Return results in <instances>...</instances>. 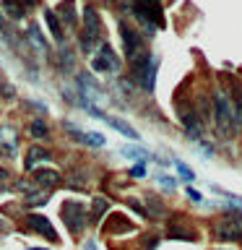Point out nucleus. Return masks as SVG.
Masks as SVG:
<instances>
[{"mask_svg": "<svg viewBox=\"0 0 242 250\" xmlns=\"http://www.w3.org/2000/svg\"><path fill=\"white\" fill-rule=\"evenodd\" d=\"M104 123H107V125H112V128H115L117 133H122V136H128L130 141H138V130H136V128H130L128 123L117 120V117H104Z\"/></svg>", "mask_w": 242, "mask_h": 250, "instance_id": "nucleus-14", "label": "nucleus"}, {"mask_svg": "<svg viewBox=\"0 0 242 250\" xmlns=\"http://www.w3.org/2000/svg\"><path fill=\"white\" fill-rule=\"evenodd\" d=\"M47 198H50V190H42V188H39L37 193H29L26 201H29V206H42Z\"/></svg>", "mask_w": 242, "mask_h": 250, "instance_id": "nucleus-21", "label": "nucleus"}, {"mask_svg": "<svg viewBox=\"0 0 242 250\" xmlns=\"http://www.w3.org/2000/svg\"><path fill=\"white\" fill-rule=\"evenodd\" d=\"M76 83H78V89H81V94L89 102H99V97H101V91H99V86L91 81V76H86V73H81L76 78Z\"/></svg>", "mask_w": 242, "mask_h": 250, "instance_id": "nucleus-9", "label": "nucleus"}, {"mask_svg": "<svg viewBox=\"0 0 242 250\" xmlns=\"http://www.w3.org/2000/svg\"><path fill=\"white\" fill-rule=\"evenodd\" d=\"M219 240H242V214H226L216 222Z\"/></svg>", "mask_w": 242, "mask_h": 250, "instance_id": "nucleus-5", "label": "nucleus"}, {"mask_svg": "<svg viewBox=\"0 0 242 250\" xmlns=\"http://www.w3.org/2000/svg\"><path fill=\"white\" fill-rule=\"evenodd\" d=\"M159 183H161L164 188H169V190H172V188H175V180H172V177H161Z\"/></svg>", "mask_w": 242, "mask_h": 250, "instance_id": "nucleus-28", "label": "nucleus"}, {"mask_svg": "<svg viewBox=\"0 0 242 250\" xmlns=\"http://www.w3.org/2000/svg\"><path fill=\"white\" fill-rule=\"evenodd\" d=\"M214 120H216V130L222 138H232L237 125H234V112H232V102L224 91L214 94Z\"/></svg>", "mask_w": 242, "mask_h": 250, "instance_id": "nucleus-1", "label": "nucleus"}, {"mask_svg": "<svg viewBox=\"0 0 242 250\" xmlns=\"http://www.w3.org/2000/svg\"><path fill=\"white\" fill-rule=\"evenodd\" d=\"M91 68L97 73H117L120 70V60H117V55L109 44H99V50L91 60Z\"/></svg>", "mask_w": 242, "mask_h": 250, "instance_id": "nucleus-4", "label": "nucleus"}, {"mask_svg": "<svg viewBox=\"0 0 242 250\" xmlns=\"http://www.w3.org/2000/svg\"><path fill=\"white\" fill-rule=\"evenodd\" d=\"M0 94H5V97H16V89L11 83H3V86H0Z\"/></svg>", "mask_w": 242, "mask_h": 250, "instance_id": "nucleus-27", "label": "nucleus"}, {"mask_svg": "<svg viewBox=\"0 0 242 250\" xmlns=\"http://www.w3.org/2000/svg\"><path fill=\"white\" fill-rule=\"evenodd\" d=\"M234 99H237V102H234V109H232V112H234V125H240L242 123V91H237V97H234Z\"/></svg>", "mask_w": 242, "mask_h": 250, "instance_id": "nucleus-23", "label": "nucleus"}, {"mask_svg": "<svg viewBox=\"0 0 242 250\" xmlns=\"http://www.w3.org/2000/svg\"><path fill=\"white\" fill-rule=\"evenodd\" d=\"M19 3L23 5V11H29V8H34V5H37V0H19Z\"/></svg>", "mask_w": 242, "mask_h": 250, "instance_id": "nucleus-29", "label": "nucleus"}, {"mask_svg": "<svg viewBox=\"0 0 242 250\" xmlns=\"http://www.w3.org/2000/svg\"><path fill=\"white\" fill-rule=\"evenodd\" d=\"M3 227H5V224H3V222H0V229H3Z\"/></svg>", "mask_w": 242, "mask_h": 250, "instance_id": "nucleus-33", "label": "nucleus"}, {"mask_svg": "<svg viewBox=\"0 0 242 250\" xmlns=\"http://www.w3.org/2000/svg\"><path fill=\"white\" fill-rule=\"evenodd\" d=\"M130 175H133V177H143V175H146V167H143V164H136V167L130 169Z\"/></svg>", "mask_w": 242, "mask_h": 250, "instance_id": "nucleus-26", "label": "nucleus"}, {"mask_svg": "<svg viewBox=\"0 0 242 250\" xmlns=\"http://www.w3.org/2000/svg\"><path fill=\"white\" fill-rule=\"evenodd\" d=\"M180 120H182L185 130L190 133V136H201L203 133V123L195 117V112H190V109H180Z\"/></svg>", "mask_w": 242, "mask_h": 250, "instance_id": "nucleus-13", "label": "nucleus"}, {"mask_svg": "<svg viewBox=\"0 0 242 250\" xmlns=\"http://www.w3.org/2000/svg\"><path fill=\"white\" fill-rule=\"evenodd\" d=\"M99 16L97 11H94L91 5H86V11H83V31H81V50L83 52H91L94 50V44H97V39H99Z\"/></svg>", "mask_w": 242, "mask_h": 250, "instance_id": "nucleus-3", "label": "nucleus"}, {"mask_svg": "<svg viewBox=\"0 0 242 250\" xmlns=\"http://www.w3.org/2000/svg\"><path fill=\"white\" fill-rule=\"evenodd\" d=\"M31 250H44V248H31Z\"/></svg>", "mask_w": 242, "mask_h": 250, "instance_id": "nucleus-32", "label": "nucleus"}, {"mask_svg": "<svg viewBox=\"0 0 242 250\" xmlns=\"http://www.w3.org/2000/svg\"><path fill=\"white\" fill-rule=\"evenodd\" d=\"M26 34H29L26 42L34 47L39 55H47V52H50V47H47V42H44V37H42V31H39L37 23H29V31H26Z\"/></svg>", "mask_w": 242, "mask_h": 250, "instance_id": "nucleus-11", "label": "nucleus"}, {"mask_svg": "<svg viewBox=\"0 0 242 250\" xmlns=\"http://www.w3.org/2000/svg\"><path fill=\"white\" fill-rule=\"evenodd\" d=\"M3 13L8 16V19H21L23 5L19 3V0H3Z\"/></svg>", "mask_w": 242, "mask_h": 250, "instance_id": "nucleus-17", "label": "nucleus"}, {"mask_svg": "<svg viewBox=\"0 0 242 250\" xmlns=\"http://www.w3.org/2000/svg\"><path fill=\"white\" fill-rule=\"evenodd\" d=\"M60 216H62V222L68 224V229L73 234H81V229L86 227V206L78 203V201H65L62 203Z\"/></svg>", "mask_w": 242, "mask_h": 250, "instance_id": "nucleus-2", "label": "nucleus"}, {"mask_svg": "<svg viewBox=\"0 0 242 250\" xmlns=\"http://www.w3.org/2000/svg\"><path fill=\"white\" fill-rule=\"evenodd\" d=\"M177 172H180V177H182V180H187V183H193V180H195L193 169L187 167V164H182V162H177Z\"/></svg>", "mask_w": 242, "mask_h": 250, "instance_id": "nucleus-24", "label": "nucleus"}, {"mask_svg": "<svg viewBox=\"0 0 242 250\" xmlns=\"http://www.w3.org/2000/svg\"><path fill=\"white\" fill-rule=\"evenodd\" d=\"M26 227H29V229H34V232H39V234H44L50 242H58V232H55V227L50 224V219H47V216L29 214L26 216Z\"/></svg>", "mask_w": 242, "mask_h": 250, "instance_id": "nucleus-7", "label": "nucleus"}, {"mask_svg": "<svg viewBox=\"0 0 242 250\" xmlns=\"http://www.w3.org/2000/svg\"><path fill=\"white\" fill-rule=\"evenodd\" d=\"M16 148H19V130L13 125H3L0 128V154L11 159L16 154Z\"/></svg>", "mask_w": 242, "mask_h": 250, "instance_id": "nucleus-6", "label": "nucleus"}, {"mask_svg": "<svg viewBox=\"0 0 242 250\" xmlns=\"http://www.w3.org/2000/svg\"><path fill=\"white\" fill-rule=\"evenodd\" d=\"M5 177H8V172H5L3 167H0V180H5Z\"/></svg>", "mask_w": 242, "mask_h": 250, "instance_id": "nucleus-31", "label": "nucleus"}, {"mask_svg": "<svg viewBox=\"0 0 242 250\" xmlns=\"http://www.w3.org/2000/svg\"><path fill=\"white\" fill-rule=\"evenodd\" d=\"M107 206H109V203H107L104 198H94V206H91V222H99L101 214L107 211Z\"/></svg>", "mask_w": 242, "mask_h": 250, "instance_id": "nucleus-20", "label": "nucleus"}, {"mask_svg": "<svg viewBox=\"0 0 242 250\" xmlns=\"http://www.w3.org/2000/svg\"><path fill=\"white\" fill-rule=\"evenodd\" d=\"M31 183H34L37 188H47V190H50V188H55L60 183V172H55V169H39V172H34V180H31Z\"/></svg>", "mask_w": 242, "mask_h": 250, "instance_id": "nucleus-10", "label": "nucleus"}, {"mask_svg": "<svg viewBox=\"0 0 242 250\" xmlns=\"http://www.w3.org/2000/svg\"><path fill=\"white\" fill-rule=\"evenodd\" d=\"M81 144H86V146H104V136H101V133H94V130H83Z\"/></svg>", "mask_w": 242, "mask_h": 250, "instance_id": "nucleus-19", "label": "nucleus"}, {"mask_svg": "<svg viewBox=\"0 0 242 250\" xmlns=\"http://www.w3.org/2000/svg\"><path fill=\"white\" fill-rule=\"evenodd\" d=\"M60 58H62L60 65L65 68V70H70V65H73V58H70V52H68V50H60Z\"/></svg>", "mask_w": 242, "mask_h": 250, "instance_id": "nucleus-25", "label": "nucleus"}, {"mask_svg": "<svg viewBox=\"0 0 242 250\" xmlns=\"http://www.w3.org/2000/svg\"><path fill=\"white\" fill-rule=\"evenodd\" d=\"M120 34H122V47H125V55L133 60L141 55V37L138 31H133L128 23H120Z\"/></svg>", "mask_w": 242, "mask_h": 250, "instance_id": "nucleus-8", "label": "nucleus"}, {"mask_svg": "<svg viewBox=\"0 0 242 250\" xmlns=\"http://www.w3.org/2000/svg\"><path fill=\"white\" fill-rule=\"evenodd\" d=\"M73 8H76L73 0H65V3L60 5V19L65 21L68 26H76V11H73Z\"/></svg>", "mask_w": 242, "mask_h": 250, "instance_id": "nucleus-16", "label": "nucleus"}, {"mask_svg": "<svg viewBox=\"0 0 242 250\" xmlns=\"http://www.w3.org/2000/svg\"><path fill=\"white\" fill-rule=\"evenodd\" d=\"M42 162H50V151H44V148H39V146H31L29 151H26V162H23V169L31 172L37 167V164H42Z\"/></svg>", "mask_w": 242, "mask_h": 250, "instance_id": "nucleus-12", "label": "nucleus"}, {"mask_svg": "<svg viewBox=\"0 0 242 250\" xmlns=\"http://www.w3.org/2000/svg\"><path fill=\"white\" fill-rule=\"evenodd\" d=\"M31 136H34V138H44V136H47L44 120H34V123H31Z\"/></svg>", "mask_w": 242, "mask_h": 250, "instance_id": "nucleus-22", "label": "nucleus"}, {"mask_svg": "<svg viewBox=\"0 0 242 250\" xmlns=\"http://www.w3.org/2000/svg\"><path fill=\"white\" fill-rule=\"evenodd\" d=\"M122 154H125V156H130V159H141V162L151 156V154L146 151V148H141V146H122Z\"/></svg>", "mask_w": 242, "mask_h": 250, "instance_id": "nucleus-18", "label": "nucleus"}, {"mask_svg": "<svg viewBox=\"0 0 242 250\" xmlns=\"http://www.w3.org/2000/svg\"><path fill=\"white\" fill-rule=\"evenodd\" d=\"M44 21H47V26H50V31H52L55 42H62V29H60L58 16H55L52 11H47V8H44Z\"/></svg>", "mask_w": 242, "mask_h": 250, "instance_id": "nucleus-15", "label": "nucleus"}, {"mask_svg": "<svg viewBox=\"0 0 242 250\" xmlns=\"http://www.w3.org/2000/svg\"><path fill=\"white\" fill-rule=\"evenodd\" d=\"M187 195H190L193 201H203V198H201V193H198V190H193V188H187Z\"/></svg>", "mask_w": 242, "mask_h": 250, "instance_id": "nucleus-30", "label": "nucleus"}]
</instances>
